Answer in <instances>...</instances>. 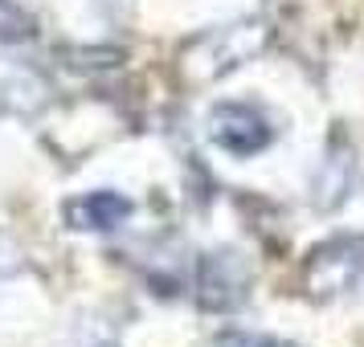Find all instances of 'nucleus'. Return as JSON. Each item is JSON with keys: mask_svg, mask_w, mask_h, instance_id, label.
<instances>
[{"mask_svg": "<svg viewBox=\"0 0 364 347\" xmlns=\"http://www.w3.org/2000/svg\"><path fill=\"white\" fill-rule=\"evenodd\" d=\"M132 213H135V204L127 197H119V192H86V197L66 204L70 225H74V229H90V233L119 229Z\"/></svg>", "mask_w": 364, "mask_h": 347, "instance_id": "nucleus-2", "label": "nucleus"}, {"mask_svg": "<svg viewBox=\"0 0 364 347\" xmlns=\"http://www.w3.org/2000/svg\"><path fill=\"white\" fill-rule=\"evenodd\" d=\"M209 135H213V143L221 151H230V155H258V151L274 139L270 131V119L254 106V102H221L213 106V115H209Z\"/></svg>", "mask_w": 364, "mask_h": 347, "instance_id": "nucleus-1", "label": "nucleus"}, {"mask_svg": "<svg viewBox=\"0 0 364 347\" xmlns=\"http://www.w3.org/2000/svg\"><path fill=\"white\" fill-rule=\"evenodd\" d=\"M246 298V274L237 270L233 274V258L230 253H217L200 265V302L209 311H230Z\"/></svg>", "mask_w": 364, "mask_h": 347, "instance_id": "nucleus-3", "label": "nucleus"}, {"mask_svg": "<svg viewBox=\"0 0 364 347\" xmlns=\"http://www.w3.org/2000/svg\"><path fill=\"white\" fill-rule=\"evenodd\" d=\"M17 270H21V249L13 246L9 233H0V278H9V274H17Z\"/></svg>", "mask_w": 364, "mask_h": 347, "instance_id": "nucleus-5", "label": "nucleus"}, {"mask_svg": "<svg viewBox=\"0 0 364 347\" xmlns=\"http://www.w3.org/2000/svg\"><path fill=\"white\" fill-rule=\"evenodd\" d=\"M29 17L21 13L17 4H9V0H0V41H25L29 37Z\"/></svg>", "mask_w": 364, "mask_h": 347, "instance_id": "nucleus-4", "label": "nucleus"}]
</instances>
